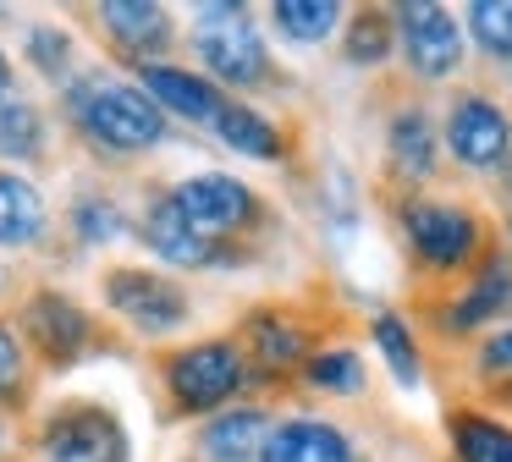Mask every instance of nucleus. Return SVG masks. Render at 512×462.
<instances>
[{"mask_svg":"<svg viewBox=\"0 0 512 462\" xmlns=\"http://www.w3.org/2000/svg\"><path fill=\"white\" fill-rule=\"evenodd\" d=\"M193 44H199V55L226 83H254L265 72V39L243 17V6H204L199 28H193Z\"/></svg>","mask_w":512,"mask_h":462,"instance_id":"1","label":"nucleus"},{"mask_svg":"<svg viewBox=\"0 0 512 462\" xmlns=\"http://www.w3.org/2000/svg\"><path fill=\"white\" fill-rule=\"evenodd\" d=\"M78 116H83V127H89L100 143L127 149V154L160 143V132H166L160 105L149 94H138V88H100L89 105H78Z\"/></svg>","mask_w":512,"mask_h":462,"instance_id":"2","label":"nucleus"},{"mask_svg":"<svg viewBox=\"0 0 512 462\" xmlns=\"http://www.w3.org/2000/svg\"><path fill=\"white\" fill-rule=\"evenodd\" d=\"M50 462H122L127 457V435L111 413L100 407H67L45 435Z\"/></svg>","mask_w":512,"mask_h":462,"instance_id":"3","label":"nucleus"},{"mask_svg":"<svg viewBox=\"0 0 512 462\" xmlns=\"http://www.w3.org/2000/svg\"><path fill=\"white\" fill-rule=\"evenodd\" d=\"M171 204L182 209V220H188L193 231H237L248 215H254V193H248L243 182H232V176H193V182H182L177 193H171Z\"/></svg>","mask_w":512,"mask_h":462,"instance_id":"4","label":"nucleus"},{"mask_svg":"<svg viewBox=\"0 0 512 462\" xmlns=\"http://www.w3.org/2000/svg\"><path fill=\"white\" fill-rule=\"evenodd\" d=\"M243 380V363H237L232 347L221 341H204V347H188L177 363H171V391L182 396V407H215L237 391Z\"/></svg>","mask_w":512,"mask_h":462,"instance_id":"5","label":"nucleus"},{"mask_svg":"<svg viewBox=\"0 0 512 462\" xmlns=\"http://www.w3.org/2000/svg\"><path fill=\"white\" fill-rule=\"evenodd\" d=\"M111 308L116 314H127L133 325H144V330H171L182 319V292L171 281H160V275H149V270H116L111 275Z\"/></svg>","mask_w":512,"mask_h":462,"instance_id":"6","label":"nucleus"},{"mask_svg":"<svg viewBox=\"0 0 512 462\" xmlns=\"http://www.w3.org/2000/svg\"><path fill=\"white\" fill-rule=\"evenodd\" d=\"M402 44H408V61L419 66L424 77H446L463 55V39H457V22L446 17L441 6H402Z\"/></svg>","mask_w":512,"mask_h":462,"instance_id":"7","label":"nucleus"},{"mask_svg":"<svg viewBox=\"0 0 512 462\" xmlns=\"http://www.w3.org/2000/svg\"><path fill=\"white\" fill-rule=\"evenodd\" d=\"M408 237L413 248L424 253L430 264H463L474 253V220L463 209H446V204H413L408 209Z\"/></svg>","mask_w":512,"mask_h":462,"instance_id":"8","label":"nucleus"},{"mask_svg":"<svg viewBox=\"0 0 512 462\" xmlns=\"http://www.w3.org/2000/svg\"><path fill=\"white\" fill-rule=\"evenodd\" d=\"M507 116H501L490 99H463L452 110V127H446V143L463 165H496L507 154Z\"/></svg>","mask_w":512,"mask_h":462,"instance_id":"9","label":"nucleus"},{"mask_svg":"<svg viewBox=\"0 0 512 462\" xmlns=\"http://www.w3.org/2000/svg\"><path fill=\"white\" fill-rule=\"evenodd\" d=\"M265 462H353V451H347V440L336 435L331 424L298 418V424H281L276 435H270Z\"/></svg>","mask_w":512,"mask_h":462,"instance_id":"10","label":"nucleus"},{"mask_svg":"<svg viewBox=\"0 0 512 462\" xmlns=\"http://www.w3.org/2000/svg\"><path fill=\"white\" fill-rule=\"evenodd\" d=\"M144 88L188 121H215V110L226 105V99H215V88L204 83V77L177 72V66H144Z\"/></svg>","mask_w":512,"mask_h":462,"instance_id":"11","label":"nucleus"},{"mask_svg":"<svg viewBox=\"0 0 512 462\" xmlns=\"http://www.w3.org/2000/svg\"><path fill=\"white\" fill-rule=\"evenodd\" d=\"M149 242H155V253H166L171 264H210V237L193 231L171 198H160V204L149 209Z\"/></svg>","mask_w":512,"mask_h":462,"instance_id":"12","label":"nucleus"},{"mask_svg":"<svg viewBox=\"0 0 512 462\" xmlns=\"http://www.w3.org/2000/svg\"><path fill=\"white\" fill-rule=\"evenodd\" d=\"M28 319H34V336L50 358H72V352L83 347V330H89L67 297H39V303L28 308Z\"/></svg>","mask_w":512,"mask_h":462,"instance_id":"13","label":"nucleus"},{"mask_svg":"<svg viewBox=\"0 0 512 462\" xmlns=\"http://www.w3.org/2000/svg\"><path fill=\"white\" fill-rule=\"evenodd\" d=\"M259 440H265V413L243 407V413L215 418V429L204 435V451L215 462H248V457H259Z\"/></svg>","mask_w":512,"mask_h":462,"instance_id":"14","label":"nucleus"},{"mask_svg":"<svg viewBox=\"0 0 512 462\" xmlns=\"http://www.w3.org/2000/svg\"><path fill=\"white\" fill-rule=\"evenodd\" d=\"M100 17H105V28H111L127 50H149V44L166 39V11L149 6V0H105Z\"/></svg>","mask_w":512,"mask_h":462,"instance_id":"15","label":"nucleus"},{"mask_svg":"<svg viewBox=\"0 0 512 462\" xmlns=\"http://www.w3.org/2000/svg\"><path fill=\"white\" fill-rule=\"evenodd\" d=\"M215 132L226 138V149H243V154H254V160H276V154H281L276 127L259 121L248 105H221V110H215Z\"/></svg>","mask_w":512,"mask_h":462,"instance_id":"16","label":"nucleus"},{"mask_svg":"<svg viewBox=\"0 0 512 462\" xmlns=\"http://www.w3.org/2000/svg\"><path fill=\"white\" fill-rule=\"evenodd\" d=\"M45 226V209H39V193L17 176H0V242H28Z\"/></svg>","mask_w":512,"mask_h":462,"instance_id":"17","label":"nucleus"},{"mask_svg":"<svg viewBox=\"0 0 512 462\" xmlns=\"http://www.w3.org/2000/svg\"><path fill=\"white\" fill-rule=\"evenodd\" d=\"M391 154H397V165L408 176H424L435 165V138H430V121H424L419 110L391 121Z\"/></svg>","mask_w":512,"mask_h":462,"instance_id":"18","label":"nucleus"},{"mask_svg":"<svg viewBox=\"0 0 512 462\" xmlns=\"http://www.w3.org/2000/svg\"><path fill=\"white\" fill-rule=\"evenodd\" d=\"M507 292H512V270H507V264H490V270L479 275L474 292L452 308V330H474L479 319H490L501 303H507Z\"/></svg>","mask_w":512,"mask_h":462,"instance_id":"19","label":"nucleus"},{"mask_svg":"<svg viewBox=\"0 0 512 462\" xmlns=\"http://www.w3.org/2000/svg\"><path fill=\"white\" fill-rule=\"evenodd\" d=\"M336 17H342L336 0H281V6H276L281 33H287V39H303V44L325 39V33L336 28Z\"/></svg>","mask_w":512,"mask_h":462,"instance_id":"20","label":"nucleus"},{"mask_svg":"<svg viewBox=\"0 0 512 462\" xmlns=\"http://www.w3.org/2000/svg\"><path fill=\"white\" fill-rule=\"evenodd\" d=\"M468 28L490 55H512V0H474L468 6Z\"/></svg>","mask_w":512,"mask_h":462,"instance_id":"21","label":"nucleus"},{"mask_svg":"<svg viewBox=\"0 0 512 462\" xmlns=\"http://www.w3.org/2000/svg\"><path fill=\"white\" fill-rule=\"evenodd\" d=\"M39 143H45V127H39V116L28 105H0V154H17V160H28V154H39Z\"/></svg>","mask_w":512,"mask_h":462,"instance_id":"22","label":"nucleus"},{"mask_svg":"<svg viewBox=\"0 0 512 462\" xmlns=\"http://www.w3.org/2000/svg\"><path fill=\"white\" fill-rule=\"evenodd\" d=\"M457 451H463V462H512V435L468 418V424H457Z\"/></svg>","mask_w":512,"mask_h":462,"instance_id":"23","label":"nucleus"},{"mask_svg":"<svg viewBox=\"0 0 512 462\" xmlns=\"http://www.w3.org/2000/svg\"><path fill=\"white\" fill-rule=\"evenodd\" d=\"M375 341H380V352L391 358V369H397V380L402 385H413L419 380V352H413V341H408V330H402V319H375Z\"/></svg>","mask_w":512,"mask_h":462,"instance_id":"24","label":"nucleus"},{"mask_svg":"<svg viewBox=\"0 0 512 462\" xmlns=\"http://www.w3.org/2000/svg\"><path fill=\"white\" fill-rule=\"evenodd\" d=\"M386 44H391V22L380 17V11H364V17L353 22V33H347V55L353 61H380L386 55Z\"/></svg>","mask_w":512,"mask_h":462,"instance_id":"25","label":"nucleus"},{"mask_svg":"<svg viewBox=\"0 0 512 462\" xmlns=\"http://www.w3.org/2000/svg\"><path fill=\"white\" fill-rule=\"evenodd\" d=\"M309 380L325 385V391H358V385H364V369H358L353 352H325V358L309 363Z\"/></svg>","mask_w":512,"mask_h":462,"instance_id":"26","label":"nucleus"},{"mask_svg":"<svg viewBox=\"0 0 512 462\" xmlns=\"http://www.w3.org/2000/svg\"><path fill=\"white\" fill-rule=\"evenodd\" d=\"M254 341H259V352H265L270 363H287V358H298V352H303V336L292 325H281V319H259Z\"/></svg>","mask_w":512,"mask_h":462,"instance_id":"27","label":"nucleus"},{"mask_svg":"<svg viewBox=\"0 0 512 462\" xmlns=\"http://www.w3.org/2000/svg\"><path fill=\"white\" fill-rule=\"evenodd\" d=\"M78 231L89 242H111V237H122V215L105 198H89V204H78Z\"/></svg>","mask_w":512,"mask_h":462,"instance_id":"28","label":"nucleus"},{"mask_svg":"<svg viewBox=\"0 0 512 462\" xmlns=\"http://www.w3.org/2000/svg\"><path fill=\"white\" fill-rule=\"evenodd\" d=\"M17 374H23V358H17L12 330L0 325V391H12V385H17Z\"/></svg>","mask_w":512,"mask_h":462,"instance_id":"29","label":"nucleus"},{"mask_svg":"<svg viewBox=\"0 0 512 462\" xmlns=\"http://www.w3.org/2000/svg\"><path fill=\"white\" fill-rule=\"evenodd\" d=\"M485 369H512V330H507V336H496V341L485 347Z\"/></svg>","mask_w":512,"mask_h":462,"instance_id":"30","label":"nucleus"},{"mask_svg":"<svg viewBox=\"0 0 512 462\" xmlns=\"http://www.w3.org/2000/svg\"><path fill=\"white\" fill-rule=\"evenodd\" d=\"M6 83H12V66H6V55H0V94H6Z\"/></svg>","mask_w":512,"mask_h":462,"instance_id":"31","label":"nucleus"}]
</instances>
